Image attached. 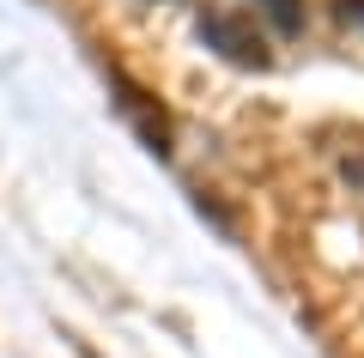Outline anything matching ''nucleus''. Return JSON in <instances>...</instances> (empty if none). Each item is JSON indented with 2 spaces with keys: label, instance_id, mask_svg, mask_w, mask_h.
Wrapping results in <instances>:
<instances>
[{
  "label": "nucleus",
  "instance_id": "f03ea898",
  "mask_svg": "<svg viewBox=\"0 0 364 358\" xmlns=\"http://www.w3.org/2000/svg\"><path fill=\"white\" fill-rule=\"evenodd\" d=\"M109 85H116V110L134 122V134L146 140V152H158V158H170V115H164V103L152 98V91H140L122 67H109Z\"/></svg>",
  "mask_w": 364,
  "mask_h": 358
},
{
  "label": "nucleus",
  "instance_id": "39448f33",
  "mask_svg": "<svg viewBox=\"0 0 364 358\" xmlns=\"http://www.w3.org/2000/svg\"><path fill=\"white\" fill-rule=\"evenodd\" d=\"M340 170H346V182H352V189H364V158H346Z\"/></svg>",
  "mask_w": 364,
  "mask_h": 358
},
{
  "label": "nucleus",
  "instance_id": "f257e3e1",
  "mask_svg": "<svg viewBox=\"0 0 364 358\" xmlns=\"http://www.w3.org/2000/svg\"><path fill=\"white\" fill-rule=\"evenodd\" d=\"M200 43H207V49H219L225 61L231 67H273V55H267V37H261V25L249 13H231V6H207V13H200Z\"/></svg>",
  "mask_w": 364,
  "mask_h": 358
},
{
  "label": "nucleus",
  "instance_id": "20e7f679",
  "mask_svg": "<svg viewBox=\"0 0 364 358\" xmlns=\"http://www.w3.org/2000/svg\"><path fill=\"white\" fill-rule=\"evenodd\" d=\"M334 19L340 25H364V0H334Z\"/></svg>",
  "mask_w": 364,
  "mask_h": 358
},
{
  "label": "nucleus",
  "instance_id": "7ed1b4c3",
  "mask_svg": "<svg viewBox=\"0 0 364 358\" xmlns=\"http://www.w3.org/2000/svg\"><path fill=\"white\" fill-rule=\"evenodd\" d=\"M255 13L273 37H304V0H255Z\"/></svg>",
  "mask_w": 364,
  "mask_h": 358
}]
</instances>
